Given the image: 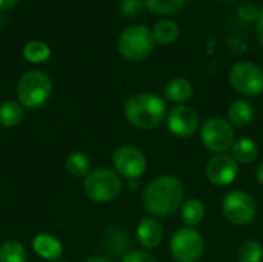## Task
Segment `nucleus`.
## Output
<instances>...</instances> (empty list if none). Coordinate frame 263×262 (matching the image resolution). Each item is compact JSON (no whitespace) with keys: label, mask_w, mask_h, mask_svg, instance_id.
Masks as SVG:
<instances>
[{"label":"nucleus","mask_w":263,"mask_h":262,"mask_svg":"<svg viewBox=\"0 0 263 262\" xmlns=\"http://www.w3.org/2000/svg\"><path fill=\"white\" fill-rule=\"evenodd\" d=\"M154 37L148 26L131 25L123 29L117 40V48L122 57L131 62H140L146 59L154 48Z\"/></svg>","instance_id":"obj_3"},{"label":"nucleus","mask_w":263,"mask_h":262,"mask_svg":"<svg viewBox=\"0 0 263 262\" xmlns=\"http://www.w3.org/2000/svg\"><path fill=\"white\" fill-rule=\"evenodd\" d=\"M166 124L176 137L188 139L199 130V114L193 107L176 105L166 114Z\"/></svg>","instance_id":"obj_11"},{"label":"nucleus","mask_w":263,"mask_h":262,"mask_svg":"<svg viewBox=\"0 0 263 262\" xmlns=\"http://www.w3.org/2000/svg\"><path fill=\"white\" fill-rule=\"evenodd\" d=\"M237 15L240 17V20H243L245 23H251V22H257L259 15H260V9L257 8L256 3L253 2H243L239 5L237 8Z\"/></svg>","instance_id":"obj_26"},{"label":"nucleus","mask_w":263,"mask_h":262,"mask_svg":"<svg viewBox=\"0 0 263 262\" xmlns=\"http://www.w3.org/2000/svg\"><path fill=\"white\" fill-rule=\"evenodd\" d=\"M57 262H65V261H57Z\"/></svg>","instance_id":"obj_33"},{"label":"nucleus","mask_w":263,"mask_h":262,"mask_svg":"<svg viewBox=\"0 0 263 262\" xmlns=\"http://www.w3.org/2000/svg\"><path fill=\"white\" fill-rule=\"evenodd\" d=\"M146 8L145 0H122L120 2V11L126 17H137L139 14L143 12Z\"/></svg>","instance_id":"obj_27"},{"label":"nucleus","mask_w":263,"mask_h":262,"mask_svg":"<svg viewBox=\"0 0 263 262\" xmlns=\"http://www.w3.org/2000/svg\"><path fill=\"white\" fill-rule=\"evenodd\" d=\"M200 141L214 154H223L234 144V127L225 117H210L200 128Z\"/></svg>","instance_id":"obj_6"},{"label":"nucleus","mask_w":263,"mask_h":262,"mask_svg":"<svg viewBox=\"0 0 263 262\" xmlns=\"http://www.w3.org/2000/svg\"><path fill=\"white\" fill-rule=\"evenodd\" d=\"M222 213L230 224L243 227L254 221L257 204L250 193L243 190H231L222 201Z\"/></svg>","instance_id":"obj_7"},{"label":"nucleus","mask_w":263,"mask_h":262,"mask_svg":"<svg viewBox=\"0 0 263 262\" xmlns=\"http://www.w3.org/2000/svg\"><path fill=\"white\" fill-rule=\"evenodd\" d=\"M185 187L180 179L171 174L154 178L143 190L142 201L145 210L153 218H166L174 215L183 204Z\"/></svg>","instance_id":"obj_1"},{"label":"nucleus","mask_w":263,"mask_h":262,"mask_svg":"<svg viewBox=\"0 0 263 262\" xmlns=\"http://www.w3.org/2000/svg\"><path fill=\"white\" fill-rule=\"evenodd\" d=\"M166 116L165 100L153 93H139L125 103L126 120L139 130L157 128Z\"/></svg>","instance_id":"obj_2"},{"label":"nucleus","mask_w":263,"mask_h":262,"mask_svg":"<svg viewBox=\"0 0 263 262\" xmlns=\"http://www.w3.org/2000/svg\"><path fill=\"white\" fill-rule=\"evenodd\" d=\"M18 0H0V11H6L9 8H12Z\"/></svg>","instance_id":"obj_30"},{"label":"nucleus","mask_w":263,"mask_h":262,"mask_svg":"<svg viewBox=\"0 0 263 262\" xmlns=\"http://www.w3.org/2000/svg\"><path fill=\"white\" fill-rule=\"evenodd\" d=\"M230 83L239 94L256 97L263 93V69L248 60L237 62L230 69Z\"/></svg>","instance_id":"obj_9"},{"label":"nucleus","mask_w":263,"mask_h":262,"mask_svg":"<svg viewBox=\"0 0 263 262\" xmlns=\"http://www.w3.org/2000/svg\"><path fill=\"white\" fill-rule=\"evenodd\" d=\"M22 119H23V110L20 103L8 100L0 105V125L11 128L18 125Z\"/></svg>","instance_id":"obj_21"},{"label":"nucleus","mask_w":263,"mask_h":262,"mask_svg":"<svg viewBox=\"0 0 263 262\" xmlns=\"http://www.w3.org/2000/svg\"><path fill=\"white\" fill-rule=\"evenodd\" d=\"M23 56L26 57V60H29L32 63H40V62H45L49 59L51 49L46 43L39 42V40H32L25 46Z\"/></svg>","instance_id":"obj_25"},{"label":"nucleus","mask_w":263,"mask_h":262,"mask_svg":"<svg viewBox=\"0 0 263 262\" xmlns=\"http://www.w3.org/2000/svg\"><path fill=\"white\" fill-rule=\"evenodd\" d=\"M263 259V246L259 241H245L237 250L239 262H260Z\"/></svg>","instance_id":"obj_24"},{"label":"nucleus","mask_w":263,"mask_h":262,"mask_svg":"<svg viewBox=\"0 0 263 262\" xmlns=\"http://www.w3.org/2000/svg\"><path fill=\"white\" fill-rule=\"evenodd\" d=\"M254 120V107L243 99L234 100L228 107V122L236 128H245Z\"/></svg>","instance_id":"obj_16"},{"label":"nucleus","mask_w":263,"mask_h":262,"mask_svg":"<svg viewBox=\"0 0 263 262\" xmlns=\"http://www.w3.org/2000/svg\"><path fill=\"white\" fill-rule=\"evenodd\" d=\"M65 165H66V171L74 178H86L91 173V161L86 154L80 151L71 153Z\"/></svg>","instance_id":"obj_20"},{"label":"nucleus","mask_w":263,"mask_h":262,"mask_svg":"<svg viewBox=\"0 0 263 262\" xmlns=\"http://www.w3.org/2000/svg\"><path fill=\"white\" fill-rule=\"evenodd\" d=\"M137 239L139 242L145 247V249H156L162 244L163 241V227L162 224L149 216V218H143L140 219L139 225H137Z\"/></svg>","instance_id":"obj_13"},{"label":"nucleus","mask_w":263,"mask_h":262,"mask_svg":"<svg viewBox=\"0 0 263 262\" xmlns=\"http://www.w3.org/2000/svg\"><path fill=\"white\" fill-rule=\"evenodd\" d=\"M239 171V164L236 159L227 153L213 156L205 168L206 179L216 187H225L236 181Z\"/></svg>","instance_id":"obj_12"},{"label":"nucleus","mask_w":263,"mask_h":262,"mask_svg":"<svg viewBox=\"0 0 263 262\" xmlns=\"http://www.w3.org/2000/svg\"><path fill=\"white\" fill-rule=\"evenodd\" d=\"M0 262H26V250L17 241H6L0 246Z\"/></svg>","instance_id":"obj_23"},{"label":"nucleus","mask_w":263,"mask_h":262,"mask_svg":"<svg viewBox=\"0 0 263 262\" xmlns=\"http://www.w3.org/2000/svg\"><path fill=\"white\" fill-rule=\"evenodd\" d=\"M85 262H112V261H109L108 258H102V256H94V258H89V259H86Z\"/></svg>","instance_id":"obj_32"},{"label":"nucleus","mask_w":263,"mask_h":262,"mask_svg":"<svg viewBox=\"0 0 263 262\" xmlns=\"http://www.w3.org/2000/svg\"><path fill=\"white\" fill-rule=\"evenodd\" d=\"M112 164L117 174L126 178L128 181H136L146 171V158L142 150L134 145L119 147L112 156Z\"/></svg>","instance_id":"obj_10"},{"label":"nucleus","mask_w":263,"mask_h":262,"mask_svg":"<svg viewBox=\"0 0 263 262\" xmlns=\"http://www.w3.org/2000/svg\"><path fill=\"white\" fill-rule=\"evenodd\" d=\"M32 249L40 258L48 259V261H57L63 253L62 242L46 233H40L34 238Z\"/></svg>","instance_id":"obj_15"},{"label":"nucleus","mask_w":263,"mask_h":262,"mask_svg":"<svg viewBox=\"0 0 263 262\" xmlns=\"http://www.w3.org/2000/svg\"><path fill=\"white\" fill-rule=\"evenodd\" d=\"M170 252L174 261L197 262L205 252V241L202 235L193 227L177 230L170 242Z\"/></svg>","instance_id":"obj_8"},{"label":"nucleus","mask_w":263,"mask_h":262,"mask_svg":"<svg viewBox=\"0 0 263 262\" xmlns=\"http://www.w3.org/2000/svg\"><path fill=\"white\" fill-rule=\"evenodd\" d=\"M256 178H257V182L263 185V161L257 165V170H256Z\"/></svg>","instance_id":"obj_31"},{"label":"nucleus","mask_w":263,"mask_h":262,"mask_svg":"<svg viewBox=\"0 0 263 262\" xmlns=\"http://www.w3.org/2000/svg\"><path fill=\"white\" fill-rule=\"evenodd\" d=\"M231 151H233V158L236 159V162L242 165H248L254 162L259 156V147L250 137H240L234 141Z\"/></svg>","instance_id":"obj_17"},{"label":"nucleus","mask_w":263,"mask_h":262,"mask_svg":"<svg viewBox=\"0 0 263 262\" xmlns=\"http://www.w3.org/2000/svg\"><path fill=\"white\" fill-rule=\"evenodd\" d=\"M146 8L157 15H171L180 11L186 0H145Z\"/></svg>","instance_id":"obj_22"},{"label":"nucleus","mask_w":263,"mask_h":262,"mask_svg":"<svg viewBox=\"0 0 263 262\" xmlns=\"http://www.w3.org/2000/svg\"><path fill=\"white\" fill-rule=\"evenodd\" d=\"M122 262H157L153 255H149L148 252L143 250H134L131 253H128Z\"/></svg>","instance_id":"obj_28"},{"label":"nucleus","mask_w":263,"mask_h":262,"mask_svg":"<svg viewBox=\"0 0 263 262\" xmlns=\"http://www.w3.org/2000/svg\"><path fill=\"white\" fill-rule=\"evenodd\" d=\"M151 32H153V37H154L156 43H159V45H173L179 39L180 28L174 20L163 19V20L156 22Z\"/></svg>","instance_id":"obj_18"},{"label":"nucleus","mask_w":263,"mask_h":262,"mask_svg":"<svg viewBox=\"0 0 263 262\" xmlns=\"http://www.w3.org/2000/svg\"><path fill=\"white\" fill-rule=\"evenodd\" d=\"M52 83L49 77L42 71H28L25 73L18 83H17V97L20 100V105L35 110L43 107L49 96H51Z\"/></svg>","instance_id":"obj_4"},{"label":"nucleus","mask_w":263,"mask_h":262,"mask_svg":"<svg viewBox=\"0 0 263 262\" xmlns=\"http://www.w3.org/2000/svg\"><path fill=\"white\" fill-rule=\"evenodd\" d=\"M180 218H182V222L186 227H193L194 229L205 218V204L200 199H197V198H191V199L185 201L182 204Z\"/></svg>","instance_id":"obj_19"},{"label":"nucleus","mask_w":263,"mask_h":262,"mask_svg":"<svg viewBox=\"0 0 263 262\" xmlns=\"http://www.w3.org/2000/svg\"><path fill=\"white\" fill-rule=\"evenodd\" d=\"M193 96V85L185 77H176L170 80L163 88V97L173 103L185 105Z\"/></svg>","instance_id":"obj_14"},{"label":"nucleus","mask_w":263,"mask_h":262,"mask_svg":"<svg viewBox=\"0 0 263 262\" xmlns=\"http://www.w3.org/2000/svg\"><path fill=\"white\" fill-rule=\"evenodd\" d=\"M83 188L91 201L111 202L122 191V179L109 168H97L85 178Z\"/></svg>","instance_id":"obj_5"},{"label":"nucleus","mask_w":263,"mask_h":262,"mask_svg":"<svg viewBox=\"0 0 263 262\" xmlns=\"http://www.w3.org/2000/svg\"><path fill=\"white\" fill-rule=\"evenodd\" d=\"M256 36L259 43L263 46V9H260V15L256 22Z\"/></svg>","instance_id":"obj_29"}]
</instances>
